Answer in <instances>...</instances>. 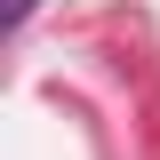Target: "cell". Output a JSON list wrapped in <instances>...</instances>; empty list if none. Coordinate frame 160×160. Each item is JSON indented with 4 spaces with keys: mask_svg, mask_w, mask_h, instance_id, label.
<instances>
[{
    "mask_svg": "<svg viewBox=\"0 0 160 160\" xmlns=\"http://www.w3.org/2000/svg\"><path fill=\"white\" fill-rule=\"evenodd\" d=\"M40 0H0V32H24V16H32Z\"/></svg>",
    "mask_w": 160,
    "mask_h": 160,
    "instance_id": "1",
    "label": "cell"
}]
</instances>
